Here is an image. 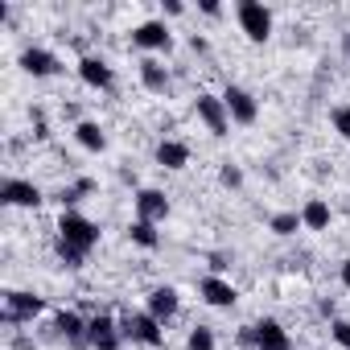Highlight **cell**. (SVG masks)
Listing matches in <instances>:
<instances>
[{
    "label": "cell",
    "instance_id": "836d02e7",
    "mask_svg": "<svg viewBox=\"0 0 350 350\" xmlns=\"http://www.w3.org/2000/svg\"><path fill=\"white\" fill-rule=\"evenodd\" d=\"M9 350H33V338H25V334H17V338H13V346H9Z\"/></svg>",
    "mask_w": 350,
    "mask_h": 350
},
{
    "label": "cell",
    "instance_id": "e575fe53",
    "mask_svg": "<svg viewBox=\"0 0 350 350\" xmlns=\"http://www.w3.org/2000/svg\"><path fill=\"white\" fill-rule=\"evenodd\" d=\"M338 280H342V288L350 293V260H342V268H338Z\"/></svg>",
    "mask_w": 350,
    "mask_h": 350
},
{
    "label": "cell",
    "instance_id": "f546056e",
    "mask_svg": "<svg viewBox=\"0 0 350 350\" xmlns=\"http://www.w3.org/2000/svg\"><path fill=\"white\" fill-rule=\"evenodd\" d=\"M161 13H165V17H186V5H182V0H165ZM165 17H161V21H165Z\"/></svg>",
    "mask_w": 350,
    "mask_h": 350
},
{
    "label": "cell",
    "instance_id": "484cf974",
    "mask_svg": "<svg viewBox=\"0 0 350 350\" xmlns=\"http://www.w3.org/2000/svg\"><path fill=\"white\" fill-rule=\"evenodd\" d=\"M219 182H223L227 190H243V169H239V165H231V161H223V169H219Z\"/></svg>",
    "mask_w": 350,
    "mask_h": 350
},
{
    "label": "cell",
    "instance_id": "7a4b0ae2",
    "mask_svg": "<svg viewBox=\"0 0 350 350\" xmlns=\"http://www.w3.org/2000/svg\"><path fill=\"white\" fill-rule=\"evenodd\" d=\"M235 21H239V33L247 42H256V46H264L272 38V25H276L272 9L260 5V0H239V5H235Z\"/></svg>",
    "mask_w": 350,
    "mask_h": 350
},
{
    "label": "cell",
    "instance_id": "4fadbf2b",
    "mask_svg": "<svg viewBox=\"0 0 350 350\" xmlns=\"http://www.w3.org/2000/svg\"><path fill=\"white\" fill-rule=\"evenodd\" d=\"M75 70H79V79H83L91 91H111V87H116V70H111L99 54H83Z\"/></svg>",
    "mask_w": 350,
    "mask_h": 350
},
{
    "label": "cell",
    "instance_id": "d4e9b609",
    "mask_svg": "<svg viewBox=\"0 0 350 350\" xmlns=\"http://www.w3.org/2000/svg\"><path fill=\"white\" fill-rule=\"evenodd\" d=\"M329 124H334V132H338L342 140H350V103L329 107Z\"/></svg>",
    "mask_w": 350,
    "mask_h": 350
},
{
    "label": "cell",
    "instance_id": "44dd1931",
    "mask_svg": "<svg viewBox=\"0 0 350 350\" xmlns=\"http://www.w3.org/2000/svg\"><path fill=\"white\" fill-rule=\"evenodd\" d=\"M128 239H132L136 247H144V252H157V247H161L157 223H144V219H132V223H128Z\"/></svg>",
    "mask_w": 350,
    "mask_h": 350
},
{
    "label": "cell",
    "instance_id": "83f0119b",
    "mask_svg": "<svg viewBox=\"0 0 350 350\" xmlns=\"http://www.w3.org/2000/svg\"><path fill=\"white\" fill-rule=\"evenodd\" d=\"M329 338H334L342 350H350V321H346V317H334V321H329Z\"/></svg>",
    "mask_w": 350,
    "mask_h": 350
},
{
    "label": "cell",
    "instance_id": "30bf717a",
    "mask_svg": "<svg viewBox=\"0 0 350 350\" xmlns=\"http://www.w3.org/2000/svg\"><path fill=\"white\" fill-rule=\"evenodd\" d=\"M17 62H21V70L33 75V79H54V75H62V58H58L54 50H46V46H25Z\"/></svg>",
    "mask_w": 350,
    "mask_h": 350
},
{
    "label": "cell",
    "instance_id": "ffe728a7",
    "mask_svg": "<svg viewBox=\"0 0 350 350\" xmlns=\"http://www.w3.org/2000/svg\"><path fill=\"white\" fill-rule=\"evenodd\" d=\"M329 219H334V211H329L325 198H309V202L301 206V223H305V231H325Z\"/></svg>",
    "mask_w": 350,
    "mask_h": 350
},
{
    "label": "cell",
    "instance_id": "9c48e42d",
    "mask_svg": "<svg viewBox=\"0 0 350 350\" xmlns=\"http://www.w3.org/2000/svg\"><path fill=\"white\" fill-rule=\"evenodd\" d=\"M223 103H227V116H231V124H256L260 120V103H256V95L247 91V87H239V83H227V91H223Z\"/></svg>",
    "mask_w": 350,
    "mask_h": 350
},
{
    "label": "cell",
    "instance_id": "e0dca14e",
    "mask_svg": "<svg viewBox=\"0 0 350 350\" xmlns=\"http://www.w3.org/2000/svg\"><path fill=\"white\" fill-rule=\"evenodd\" d=\"M256 350H293V338L276 317H260L256 321Z\"/></svg>",
    "mask_w": 350,
    "mask_h": 350
},
{
    "label": "cell",
    "instance_id": "6da1fadb",
    "mask_svg": "<svg viewBox=\"0 0 350 350\" xmlns=\"http://www.w3.org/2000/svg\"><path fill=\"white\" fill-rule=\"evenodd\" d=\"M0 301H5V309H0V325H5L9 334H21L17 325H29L33 317L46 313V297L25 293V288H5V293H0Z\"/></svg>",
    "mask_w": 350,
    "mask_h": 350
},
{
    "label": "cell",
    "instance_id": "ac0fdd59",
    "mask_svg": "<svg viewBox=\"0 0 350 350\" xmlns=\"http://www.w3.org/2000/svg\"><path fill=\"white\" fill-rule=\"evenodd\" d=\"M152 161L161 165V169H173V173H178V169H186L190 165V144L186 140H161L157 144V152H152Z\"/></svg>",
    "mask_w": 350,
    "mask_h": 350
},
{
    "label": "cell",
    "instance_id": "7402d4cb",
    "mask_svg": "<svg viewBox=\"0 0 350 350\" xmlns=\"http://www.w3.org/2000/svg\"><path fill=\"white\" fill-rule=\"evenodd\" d=\"M268 231H272V235H280V239H288V235L305 231V223H301V211H276V215L268 219Z\"/></svg>",
    "mask_w": 350,
    "mask_h": 350
},
{
    "label": "cell",
    "instance_id": "52a82bcc",
    "mask_svg": "<svg viewBox=\"0 0 350 350\" xmlns=\"http://www.w3.org/2000/svg\"><path fill=\"white\" fill-rule=\"evenodd\" d=\"M87 342H91V350H120V346H124L120 317H111V313L87 317Z\"/></svg>",
    "mask_w": 350,
    "mask_h": 350
},
{
    "label": "cell",
    "instance_id": "8fae6325",
    "mask_svg": "<svg viewBox=\"0 0 350 350\" xmlns=\"http://www.w3.org/2000/svg\"><path fill=\"white\" fill-rule=\"evenodd\" d=\"M132 206H136V219H144V223H165V219H169V198H165V190L140 186V190L132 194Z\"/></svg>",
    "mask_w": 350,
    "mask_h": 350
},
{
    "label": "cell",
    "instance_id": "d590c367",
    "mask_svg": "<svg viewBox=\"0 0 350 350\" xmlns=\"http://www.w3.org/2000/svg\"><path fill=\"white\" fill-rule=\"evenodd\" d=\"M342 54H346V58H350V29H346V33H342Z\"/></svg>",
    "mask_w": 350,
    "mask_h": 350
},
{
    "label": "cell",
    "instance_id": "9a60e30c",
    "mask_svg": "<svg viewBox=\"0 0 350 350\" xmlns=\"http://www.w3.org/2000/svg\"><path fill=\"white\" fill-rule=\"evenodd\" d=\"M54 334H58L62 342H70L75 350H87V346H91V342H87V317L75 313V309H58V313H54Z\"/></svg>",
    "mask_w": 350,
    "mask_h": 350
},
{
    "label": "cell",
    "instance_id": "603a6c76",
    "mask_svg": "<svg viewBox=\"0 0 350 350\" xmlns=\"http://www.w3.org/2000/svg\"><path fill=\"white\" fill-rule=\"evenodd\" d=\"M186 350H219L215 329H211V325H194V329L186 334Z\"/></svg>",
    "mask_w": 350,
    "mask_h": 350
},
{
    "label": "cell",
    "instance_id": "d6986e66",
    "mask_svg": "<svg viewBox=\"0 0 350 350\" xmlns=\"http://www.w3.org/2000/svg\"><path fill=\"white\" fill-rule=\"evenodd\" d=\"M75 140H79V148H87V152H103V148H107V132H103V124H95V120H79V124H75Z\"/></svg>",
    "mask_w": 350,
    "mask_h": 350
},
{
    "label": "cell",
    "instance_id": "5bb4252c",
    "mask_svg": "<svg viewBox=\"0 0 350 350\" xmlns=\"http://www.w3.org/2000/svg\"><path fill=\"white\" fill-rule=\"evenodd\" d=\"M198 297L211 305V309H231L239 301V288L227 280V276H202L198 280Z\"/></svg>",
    "mask_w": 350,
    "mask_h": 350
},
{
    "label": "cell",
    "instance_id": "4316f807",
    "mask_svg": "<svg viewBox=\"0 0 350 350\" xmlns=\"http://www.w3.org/2000/svg\"><path fill=\"white\" fill-rule=\"evenodd\" d=\"M54 198L62 202V211H75V206H79V202H83L87 194H83V190H79V182H75V186H62V190H58Z\"/></svg>",
    "mask_w": 350,
    "mask_h": 350
},
{
    "label": "cell",
    "instance_id": "cb8c5ba5",
    "mask_svg": "<svg viewBox=\"0 0 350 350\" xmlns=\"http://www.w3.org/2000/svg\"><path fill=\"white\" fill-rule=\"evenodd\" d=\"M54 252H58V260H62L66 268H83V264H87V252H83V247H75V243H66V239H58V243H54Z\"/></svg>",
    "mask_w": 350,
    "mask_h": 350
},
{
    "label": "cell",
    "instance_id": "277c9868",
    "mask_svg": "<svg viewBox=\"0 0 350 350\" xmlns=\"http://www.w3.org/2000/svg\"><path fill=\"white\" fill-rule=\"evenodd\" d=\"M58 239H66V243L91 252V247L99 243V223H91V219L79 215V211H62V219H58Z\"/></svg>",
    "mask_w": 350,
    "mask_h": 350
},
{
    "label": "cell",
    "instance_id": "ba28073f",
    "mask_svg": "<svg viewBox=\"0 0 350 350\" xmlns=\"http://www.w3.org/2000/svg\"><path fill=\"white\" fill-rule=\"evenodd\" d=\"M0 202L13 206V211H38L46 202V194L29 178H5V186H0Z\"/></svg>",
    "mask_w": 350,
    "mask_h": 350
},
{
    "label": "cell",
    "instance_id": "4dcf8cb0",
    "mask_svg": "<svg viewBox=\"0 0 350 350\" xmlns=\"http://www.w3.org/2000/svg\"><path fill=\"white\" fill-rule=\"evenodd\" d=\"M198 13L202 17H223V5L219 0H198Z\"/></svg>",
    "mask_w": 350,
    "mask_h": 350
},
{
    "label": "cell",
    "instance_id": "8992f818",
    "mask_svg": "<svg viewBox=\"0 0 350 350\" xmlns=\"http://www.w3.org/2000/svg\"><path fill=\"white\" fill-rule=\"evenodd\" d=\"M132 50H144L148 58H152V54H169V50H173L169 25H165V21H140V25L132 29Z\"/></svg>",
    "mask_w": 350,
    "mask_h": 350
},
{
    "label": "cell",
    "instance_id": "5b68a950",
    "mask_svg": "<svg viewBox=\"0 0 350 350\" xmlns=\"http://www.w3.org/2000/svg\"><path fill=\"white\" fill-rule=\"evenodd\" d=\"M194 111H198V120L206 124V132L211 136H231V116H227V103H223V95H211V91H198V99H194Z\"/></svg>",
    "mask_w": 350,
    "mask_h": 350
},
{
    "label": "cell",
    "instance_id": "f1b7e54d",
    "mask_svg": "<svg viewBox=\"0 0 350 350\" xmlns=\"http://www.w3.org/2000/svg\"><path fill=\"white\" fill-rule=\"evenodd\" d=\"M206 264H211V276H223V272L235 264V256H231V252H211V256H206Z\"/></svg>",
    "mask_w": 350,
    "mask_h": 350
},
{
    "label": "cell",
    "instance_id": "d6a6232c",
    "mask_svg": "<svg viewBox=\"0 0 350 350\" xmlns=\"http://www.w3.org/2000/svg\"><path fill=\"white\" fill-rule=\"evenodd\" d=\"M317 313H321V317H329V321L338 317V309H334V301H317Z\"/></svg>",
    "mask_w": 350,
    "mask_h": 350
},
{
    "label": "cell",
    "instance_id": "1f68e13d",
    "mask_svg": "<svg viewBox=\"0 0 350 350\" xmlns=\"http://www.w3.org/2000/svg\"><path fill=\"white\" fill-rule=\"evenodd\" d=\"M190 50H194V54H211V42H206V38H198V33H194V38H190Z\"/></svg>",
    "mask_w": 350,
    "mask_h": 350
},
{
    "label": "cell",
    "instance_id": "2e32d148",
    "mask_svg": "<svg viewBox=\"0 0 350 350\" xmlns=\"http://www.w3.org/2000/svg\"><path fill=\"white\" fill-rule=\"evenodd\" d=\"M136 75H140V87H144L148 95H165V91L173 87V75H169V66H165L161 58H140V62H136Z\"/></svg>",
    "mask_w": 350,
    "mask_h": 350
},
{
    "label": "cell",
    "instance_id": "7c38bea8",
    "mask_svg": "<svg viewBox=\"0 0 350 350\" xmlns=\"http://www.w3.org/2000/svg\"><path fill=\"white\" fill-rule=\"evenodd\" d=\"M144 309H148L161 325H169L173 317H178V309H182V297H178V288H173V284H157V288L144 297Z\"/></svg>",
    "mask_w": 350,
    "mask_h": 350
},
{
    "label": "cell",
    "instance_id": "3957f363",
    "mask_svg": "<svg viewBox=\"0 0 350 350\" xmlns=\"http://www.w3.org/2000/svg\"><path fill=\"white\" fill-rule=\"evenodd\" d=\"M120 329H124V342H136V346H148V350H161L165 346V325L140 309V313H124L120 317Z\"/></svg>",
    "mask_w": 350,
    "mask_h": 350
}]
</instances>
